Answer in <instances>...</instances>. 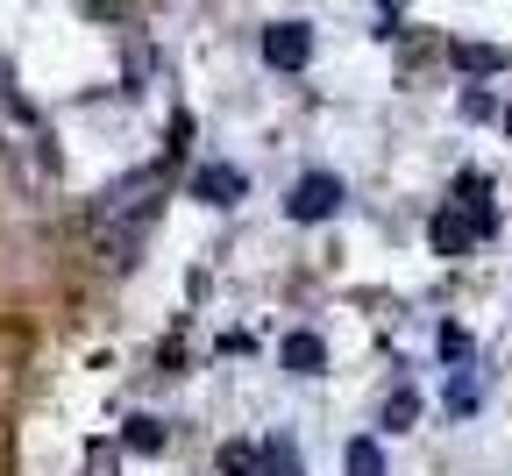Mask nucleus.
<instances>
[{
  "label": "nucleus",
  "instance_id": "5",
  "mask_svg": "<svg viewBox=\"0 0 512 476\" xmlns=\"http://www.w3.org/2000/svg\"><path fill=\"white\" fill-rule=\"evenodd\" d=\"M320 363H328V349H320V334H285V370H292V377H313Z\"/></svg>",
  "mask_w": 512,
  "mask_h": 476
},
{
  "label": "nucleus",
  "instance_id": "1",
  "mask_svg": "<svg viewBox=\"0 0 512 476\" xmlns=\"http://www.w3.org/2000/svg\"><path fill=\"white\" fill-rule=\"evenodd\" d=\"M143 228H150V178H128V185L107 192V207H100V242L114 256H128L143 242Z\"/></svg>",
  "mask_w": 512,
  "mask_h": 476
},
{
  "label": "nucleus",
  "instance_id": "8",
  "mask_svg": "<svg viewBox=\"0 0 512 476\" xmlns=\"http://www.w3.org/2000/svg\"><path fill=\"white\" fill-rule=\"evenodd\" d=\"M128 448H136V455H157V448H164V427H157V420H128Z\"/></svg>",
  "mask_w": 512,
  "mask_h": 476
},
{
  "label": "nucleus",
  "instance_id": "9",
  "mask_svg": "<svg viewBox=\"0 0 512 476\" xmlns=\"http://www.w3.org/2000/svg\"><path fill=\"white\" fill-rule=\"evenodd\" d=\"M264 469H271V476H299V455H292V448H271Z\"/></svg>",
  "mask_w": 512,
  "mask_h": 476
},
{
  "label": "nucleus",
  "instance_id": "2",
  "mask_svg": "<svg viewBox=\"0 0 512 476\" xmlns=\"http://www.w3.org/2000/svg\"><path fill=\"white\" fill-rule=\"evenodd\" d=\"M335 207H342V178H328V171L299 178V192H292V221H328Z\"/></svg>",
  "mask_w": 512,
  "mask_h": 476
},
{
  "label": "nucleus",
  "instance_id": "4",
  "mask_svg": "<svg viewBox=\"0 0 512 476\" xmlns=\"http://www.w3.org/2000/svg\"><path fill=\"white\" fill-rule=\"evenodd\" d=\"M192 199H207V207H235V199H242V171H200V178H192Z\"/></svg>",
  "mask_w": 512,
  "mask_h": 476
},
{
  "label": "nucleus",
  "instance_id": "6",
  "mask_svg": "<svg viewBox=\"0 0 512 476\" xmlns=\"http://www.w3.org/2000/svg\"><path fill=\"white\" fill-rule=\"evenodd\" d=\"M413 413H420V398H413L406 384H399L392 398H384V427H392V434H399V427H413Z\"/></svg>",
  "mask_w": 512,
  "mask_h": 476
},
{
  "label": "nucleus",
  "instance_id": "7",
  "mask_svg": "<svg viewBox=\"0 0 512 476\" xmlns=\"http://www.w3.org/2000/svg\"><path fill=\"white\" fill-rule=\"evenodd\" d=\"M349 476H384V455H377V441H349Z\"/></svg>",
  "mask_w": 512,
  "mask_h": 476
},
{
  "label": "nucleus",
  "instance_id": "3",
  "mask_svg": "<svg viewBox=\"0 0 512 476\" xmlns=\"http://www.w3.org/2000/svg\"><path fill=\"white\" fill-rule=\"evenodd\" d=\"M264 57H271V64H278V72H299V64H306V57H313V36H306V29H299V22H278V29H271V36H264Z\"/></svg>",
  "mask_w": 512,
  "mask_h": 476
},
{
  "label": "nucleus",
  "instance_id": "10",
  "mask_svg": "<svg viewBox=\"0 0 512 476\" xmlns=\"http://www.w3.org/2000/svg\"><path fill=\"white\" fill-rule=\"evenodd\" d=\"M221 469H228V476H249V469H256V455H249V448H228V455H221Z\"/></svg>",
  "mask_w": 512,
  "mask_h": 476
}]
</instances>
